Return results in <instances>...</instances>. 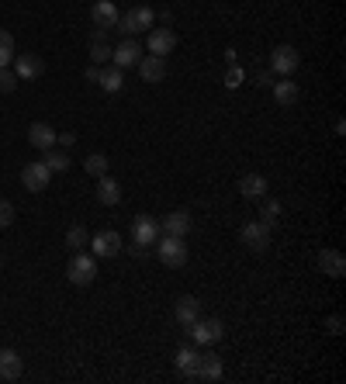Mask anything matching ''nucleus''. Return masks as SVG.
I'll return each instance as SVG.
<instances>
[{"instance_id": "obj_1", "label": "nucleus", "mask_w": 346, "mask_h": 384, "mask_svg": "<svg viewBox=\"0 0 346 384\" xmlns=\"http://www.w3.org/2000/svg\"><path fill=\"white\" fill-rule=\"evenodd\" d=\"M118 31L121 35H135V31H149V28H156V11L153 7H132L129 14H121L118 18Z\"/></svg>"}, {"instance_id": "obj_2", "label": "nucleus", "mask_w": 346, "mask_h": 384, "mask_svg": "<svg viewBox=\"0 0 346 384\" xmlns=\"http://www.w3.org/2000/svg\"><path fill=\"white\" fill-rule=\"evenodd\" d=\"M156 253H160L163 267H184L187 263L184 235H163V239H156Z\"/></svg>"}, {"instance_id": "obj_3", "label": "nucleus", "mask_w": 346, "mask_h": 384, "mask_svg": "<svg viewBox=\"0 0 346 384\" xmlns=\"http://www.w3.org/2000/svg\"><path fill=\"white\" fill-rule=\"evenodd\" d=\"M66 277L77 284V287H87V284L97 277V256H90V253H73L70 267H66Z\"/></svg>"}, {"instance_id": "obj_4", "label": "nucleus", "mask_w": 346, "mask_h": 384, "mask_svg": "<svg viewBox=\"0 0 346 384\" xmlns=\"http://www.w3.org/2000/svg\"><path fill=\"white\" fill-rule=\"evenodd\" d=\"M132 239H135V246H142V250L156 246V239H160V222H156L153 215H135L132 218Z\"/></svg>"}, {"instance_id": "obj_5", "label": "nucleus", "mask_w": 346, "mask_h": 384, "mask_svg": "<svg viewBox=\"0 0 346 384\" xmlns=\"http://www.w3.org/2000/svg\"><path fill=\"white\" fill-rule=\"evenodd\" d=\"M187 329H190V339H194L198 346H212V343H218L222 333H225L218 319H194Z\"/></svg>"}, {"instance_id": "obj_6", "label": "nucleus", "mask_w": 346, "mask_h": 384, "mask_svg": "<svg viewBox=\"0 0 346 384\" xmlns=\"http://www.w3.org/2000/svg\"><path fill=\"white\" fill-rule=\"evenodd\" d=\"M242 246L246 250H253V253H264L266 246H270V225L266 222H246L239 232Z\"/></svg>"}, {"instance_id": "obj_7", "label": "nucleus", "mask_w": 346, "mask_h": 384, "mask_svg": "<svg viewBox=\"0 0 346 384\" xmlns=\"http://www.w3.org/2000/svg\"><path fill=\"white\" fill-rule=\"evenodd\" d=\"M298 63H301V55H298L294 46H277V49L270 52V70L281 73V77H291L294 70H298Z\"/></svg>"}, {"instance_id": "obj_8", "label": "nucleus", "mask_w": 346, "mask_h": 384, "mask_svg": "<svg viewBox=\"0 0 346 384\" xmlns=\"http://www.w3.org/2000/svg\"><path fill=\"white\" fill-rule=\"evenodd\" d=\"M49 177H53V170L45 163H28V166H21V183H25V191H31V194H42L49 187Z\"/></svg>"}, {"instance_id": "obj_9", "label": "nucleus", "mask_w": 346, "mask_h": 384, "mask_svg": "<svg viewBox=\"0 0 346 384\" xmlns=\"http://www.w3.org/2000/svg\"><path fill=\"white\" fill-rule=\"evenodd\" d=\"M90 250H94V256H104V260H111V256L121 253V235H118L114 229L97 232V235L90 239Z\"/></svg>"}, {"instance_id": "obj_10", "label": "nucleus", "mask_w": 346, "mask_h": 384, "mask_svg": "<svg viewBox=\"0 0 346 384\" xmlns=\"http://www.w3.org/2000/svg\"><path fill=\"white\" fill-rule=\"evenodd\" d=\"M177 49V31L173 28H149V52L153 55H170Z\"/></svg>"}, {"instance_id": "obj_11", "label": "nucleus", "mask_w": 346, "mask_h": 384, "mask_svg": "<svg viewBox=\"0 0 346 384\" xmlns=\"http://www.w3.org/2000/svg\"><path fill=\"white\" fill-rule=\"evenodd\" d=\"M111 59H114V66H118V70L139 66V59H142V46H139L135 38H125L118 49H111Z\"/></svg>"}, {"instance_id": "obj_12", "label": "nucleus", "mask_w": 346, "mask_h": 384, "mask_svg": "<svg viewBox=\"0 0 346 384\" xmlns=\"http://www.w3.org/2000/svg\"><path fill=\"white\" fill-rule=\"evenodd\" d=\"M118 7L111 4V0H97L94 7H90V21H94V28H101V31H107V28L118 25Z\"/></svg>"}, {"instance_id": "obj_13", "label": "nucleus", "mask_w": 346, "mask_h": 384, "mask_svg": "<svg viewBox=\"0 0 346 384\" xmlns=\"http://www.w3.org/2000/svg\"><path fill=\"white\" fill-rule=\"evenodd\" d=\"M42 70H45V63H42L38 55H31V52H21V55H14V73H18V80H35V77H42Z\"/></svg>"}, {"instance_id": "obj_14", "label": "nucleus", "mask_w": 346, "mask_h": 384, "mask_svg": "<svg viewBox=\"0 0 346 384\" xmlns=\"http://www.w3.org/2000/svg\"><path fill=\"white\" fill-rule=\"evenodd\" d=\"M139 77L146 83H160L166 77V59L163 55H142L139 59Z\"/></svg>"}, {"instance_id": "obj_15", "label": "nucleus", "mask_w": 346, "mask_h": 384, "mask_svg": "<svg viewBox=\"0 0 346 384\" xmlns=\"http://www.w3.org/2000/svg\"><path fill=\"white\" fill-rule=\"evenodd\" d=\"M55 139H59V135H55L53 125H45V122H35V125L28 128V142H31L35 149H42V153H45V149H53Z\"/></svg>"}, {"instance_id": "obj_16", "label": "nucleus", "mask_w": 346, "mask_h": 384, "mask_svg": "<svg viewBox=\"0 0 346 384\" xmlns=\"http://www.w3.org/2000/svg\"><path fill=\"white\" fill-rule=\"evenodd\" d=\"M319 270L325 277H343L346 274V260L340 250H322L319 253Z\"/></svg>"}, {"instance_id": "obj_17", "label": "nucleus", "mask_w": 346, "mask_h": 384, "mask_svg": "<svg viewBox=\"0 0 346 384\" xmlns=\"http://www.w3.org/2000/svg\"><path fill=\"white\" fill-rule=\"evenodd\" d=\"M21 370H25V360L14 350H0V381H18Z\"/></svg>"}, {"instance_id": "obj_18", "label": "nucleus", "mask_w": 346, "mask_h": 384, "mask_svg": "<svg viewBox=\"0 0 346 384\" xmlns=\"http://www.w3.org/2000/svg\"><path fill=\"white\" fill-rule=\"evenodd\" d=\"M187 229H190V215L187 211H170V215L160 218L163 235H187Z\"/></svg>"}, {"instance_id": "obj_19", "label": "nucleus", "mask_w": 346, "mask_h": 384, "mask_svg": "<svg viewBox=\"0 0 346 384\" xmlns=\"http://www.w3.org/2000/svg\"><path fill=\"white\" fill-rule=\"evenodd\" d=\"M239 194L246 198V201H260L266 194V177H260V174H246V177L239 180Z\"/></svg>"}, {"instance_id": "obj_20", "label": "nucleus", "mask_w": 346, "mask_h": 384, "mask_svg": "<svg viewBox=\"0 0 346 384\" xmlns=\"http://www.w3.org/2000/svg\"><path fill=\"white\" fill-rule=\"evenodd\" d=\"M97 201L107 208H114L118 201H121V187H118V180H111L104 174V177H97Z\"/></svg>"}, {"instance_id": "obj_21", "label": "nucleus", "mask_w": 346, "mask_h": 384, "mask_svg": "<svg viewBox=\"0 0 346 384\" xmlns=\"http://www.w3.org/2000/svg\"><path fill=\"white\" fill-rule=\"evenodd\" d=\"M173 315H177V322H180V326H190L194 319H201V302H198V298H190V294H184V298L177 302V308H173Z\"/></svg>"}, {"instance_id": "obj_22", "label": "nucleus", "mask_w": 346, "mask_h": 384, "mask_svg": "<svg viewBox=\"0 0 346 384\" xmlns=\"http://www.w3.org/2000/svg\"><path fill=\"white\" fill-rule=\"evenodd\" d=\"M198 381H222V360L215 353L198 357Z\"/></svg>"}, {"instance_id": "obj_23", "label": "nucleus", "mask_w": 346, "mask_h": 384, "mask_svg": "<svg viewBox=\"0 0 346 384\" xmlns=\"http://www.w3.org/2000/svg\"><path fill=\"white\" fill-rule=\"evenodd\" d=\"M298 97H301V90H298V83H291L288 77L281 80V83H274V101L281 104V107H291V104H298Z\"/></svg>"}, {"instance_id": "obj_24", "label": "nucleus", "mask_w": 346, "mask_h": 384, "mask_svg": "<svg viewBox=\"0 0 346 384\" xmlns=\"http://www.w3.org/2000/svg\"><path fill=\"white\" fill-rule=\"evenodd\" d=\"M97 83L104 87L107 94H118V90L125 87V73H121L118 66H104V70H101V77H97Z\"/></svg>"}, {"instance_id": "obj_25", "label": "nucleus", "mask_w": 346, "mask_h": 384, "mask_svg": "<svg viewBox=\"0 0 346 384\" xmlns=\"http://www.w3.org/2000/svg\"><path fill=\"white\" fill-rule=\"evenodd\" d=\"M177 367H180V374H184L187 381H198V353L194 350H180L177 353Z\"/></svg>"}, {"instance_id": "obj_26", "label": "nucleus", "mask_w": 346, "mask_h": 384, "mask_svg": "<svg viewBox=\"0 0 346 384\" xmlns=\"http://www.w3.org/2000/svg\"><path fill=\"white\" fill-rule=\"evenodd\" d=\"M42 163H45L53 174H66V170L73 166V163H70V156L63 153V149H55V146H53V149H45V159H42Z\"/></svg>"}, {"instance_id": "obj_27", "label": "nucleus", "mask_w": 346, "mask_h": 384, "mask_svg": "<svg viewBox=\"0 0 346 384\" xmlns=\"http://www.w3.org/2000/svg\"><path fill=\"white\" fill-rule=\"evenodd\" d=\"M14 55H18V52H14V35L0 28V70H4V66H11V63H14Z\"/></svg>"}, {"instance_id": "obj_28", "label": "nucleus", "mask_w": 346, "mask_h": 384, "mask_svg": "<svg viewBox=\"0 0 346 384\" xmlns=\"http://www.w3.org/2000/svg\"><path fill=\"white\" fill-rule=\"evenodd\" d=\"M90 59L94 63H107L111 59V46L104 42V31L97 28V35H94V42H90Z\"/></svg>"}, {"instance_id": "obj_29", "label": "nucleus", "mask_w": 346, "mask_h": 384, "mask_svg": "<svg viewBox=\"0 0 346 384\" xmlns=\"http://www.w3.org/2000/svg\"><path fill=\"white\" fill-rule=\"evenodd\" d=\"M83 170H87L90 177H104V174H107V156L90 153L87 159H83Z\"/></svg>"}, {"instance_id": "obj_30", "label": "nucleus", "mask_w": 346, "mask_h": 384, "mask_svg": "<svg viewBox=\"0 0 346 384\" xmlns=\"http://www.w3.org/2000/svg\"><path fill=\"white\" fill-rule=\"evenodd\" d=\"M87 242H90L87 229H83V225H70V232H66V246H70V250L77 253V250H83Z\"/></svg>"}, {"instance_id": "obj_31", "label": "nucleus", "mask_w": 346, "mask_h": 384, "mask_svg": "<svg viewBox=\"0 0 346 384\" xmlns=\"http://www.w3.org/2000/svg\"><path fill=\"white\" fill-rule=\"evenodd\" d=\"M277 215H281V201H274V198H260V222L274 225Z\"/></svg>"}, {"instance_id": "obj_32", "label": "nucleus", "mask_w": 346, "mask_h": 384, "mask_svg": "<svg viewBox=\"0 0 346 384\" xmlns=\"http://www.w3.org/2000/svg\"><path fill=\"white\" fill-rule=\"evenodd\" d=\"M14 90H18V73L4 66L0 70V94H14Z\"/></svg>"}, {"instance_id": "obj_33", "label": "nucleus", "mask_w": 346, "mask_h": 384, "mask_svg": "<svg viewBox=\"0 0 346 384\" xmlns=\"http://www.w3.org/2000/svg\"><path fill=\"white\" fill-rule=\"evenodd\" d=\"M242 83H246V73H242L239 66H232V70L225 73V87H229V90H236V87H242Z\"/></svg>"}, {"instance_id": "obj_34", "label": "nucleus", "mask_w": 346, "mask_h": 384, "mask_svg": "<svg viewBox=\"0 0 346 384\" xmlns=\"http://www.w3.org/2000/svg\"><path fill=\"white\" fill-rule=\"evenodd\" d=\"M325 329H329V336H343V329H346L343 315H329L325 319Z\"/></svg>"}, {"instance_id": "obj_35", "label": "nucleus", "mask_w": 346, "mask_h": 384, "mask_svg": "<svg viewBox=\"0 0 346 384\" xmlns=\"http://www.w3.org/2000/svg\"><path fill=\"white\" fill-rule=\"evenodd\" d=\"M14 222V205L11 201H0V229H7Z\"/></svg>"}, {"instance_id": "obj_36", "label": "nucleus", "mask_w": 346, "mask_h": 384, "mask_svg": "<svg viewBox=\"0 0 346 384\" xmlns=\"http://www.w3.org/2000/svg\"><path fill=\"white\" fill-rule=\"evenodd\" d=\"M55 142H59L63 149H70V146H77V135H73V132H66V135H59Z\"/></svg>"}, {"instance_id": "obj_37", "label": "nucleus", "mask_w": 346, "mask_h": 384, "mask_svg": "<svg viewBox=\"0 0 346 384\" xmlns=\"http://www.w3.org/2000/svg\"><path fill=\"white\" fill-rule=\"evenodd\" d=\"M83 77H87V80H94V83H97V77H101V70H97V63H94V66H87V73H83Z\"/></svg>"}, {"instance_id": "obj_38", "label": "nucleus", "mask_w": 346, "mask_h": 384, "mask_svg": "<svg viewBox=\"0 0 346 384\" xmlns=\"http://www.w3.org/2000/svg\"><path fill=\"white\" fill-rule=\"evenodd\" d=\"M0 263H4V260H0Z\"/></svg>"}]
</instances>
